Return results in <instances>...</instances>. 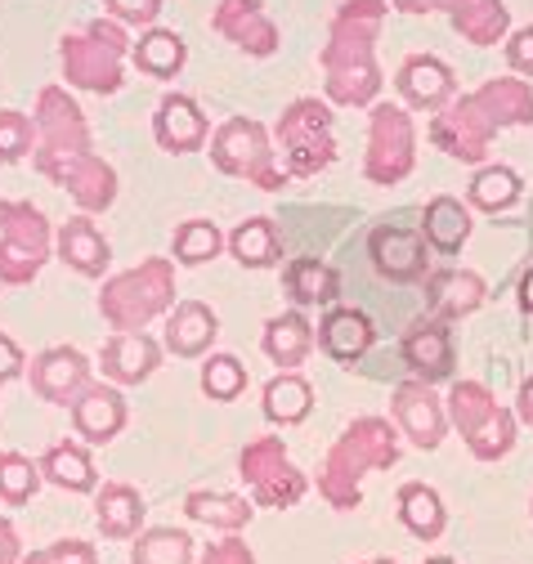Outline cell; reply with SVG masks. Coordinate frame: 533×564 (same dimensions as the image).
<instances>
[{
  "mask_svg": "<svg viewBox=\"0 0 533 564\" xmlns=\"http://www.w3.org/2000/svg\"><path fill=\"white\" fill-rule=\"evenodd\" d=\"M318 345L337 364H359L372 345V318L363 310H327L318 323Z\"/></svg>",
  "mask_w": 533,
  "mask_h": 564,
  "instance_id": "25",
  "label": "cell"
},
{
  "mask_svg": "<svg viewBox=\"0 0 533 564\" xmlns=\"http://www.w3.org/2000/svg\"><path fill=\"white\" fill-rule=\"evenodd\" d=\"M73 426H77V435L86 440V444H108V440H117L121 435V426H126V399L112 390V386H86L81 394H77V403H73Z\"/></svg>",
  "mask_w": 533,
  "mask_h": 564,
  "instance_id": "21",
  "label": "cell"
},
{
  "mask_svg": "<svg viewBox=\"0 0 533 564\" xmlns=\"http://www.w3.org/2000/svg\"><path fill=\"white\" fill-rule=\"evenodd\" d=\"M36 144V121L23 117V112H0V166H10V162H23Z\"/></svg>",
  "mask_w": 533,
  "mask_h": 564,
  "instance_id": "43",
  "label": "cell"
},
{
  "mask_svg": "<svg viewBox=\"0 0 533 564\" xmlns=\"http://www.w3.org/2000/svg\"><path fill=\"white\" fill-rule=\"evenodd\" d=\"M50 220L32 202H0V282L23 288L50 260Z\"/></svg>",
  "mask_w": 533,
  "mask_h": 564,
  "instance_id": "8",
  "label": "cell"
},
{
  "mask_svg": "<svg viewBox=\"0 0 533 564\" xmlns=\"http://www.w3.org/2000/svg\"><path fill=\"white\" fill-rule=\"evenodd\" d=\"M130 58H135V67H140L144 77L166 82V77H175L180 67H184V41L175 32H166V28H149L135 41V50H130Z\"/></svg>",
  "mask_w": 533,
  "mask_h": 564,
  "instance_id": "37",
  "label": "cell"
},
{
  "mask_svg": "<svg viewBox=\"0 0 533 564\" xmlns=\"http://www.w3.org/2000/svg\"><path fill=\"white\" fill-rule=\"evenodd\" d=\"M426 247H431L426 234L399 229V225H381V229H372V242H368L377 273L390 278V282H417V278H426V269H431Z\"/></svg>",
  "mask_w": 533,
  "mask_h": 564,
  "instance_id": "15",
  "label": "cell"
},
{
  "mask_svg": "<svg viewBox=\"0 0 533 564\" xmlns=\"http://www.w3.org/2000/svg\"><path fill=\"white\" fill-rule=\"evenodd\" d=\"M399 520H404V529L422 542H435L448 524L444 516V502H439V492L426 488V484H404L399 488Z\"/></svg>",
  "mask_w": 533,
  "mask_h": 564,
  "instance_id": "34",
  "label": "cell"
},
{
  "mask_svg": "<svg viewBox=\"0 0 533 564\" xmlns=\"http://www.w3.org/2000/svg\"><path fill=\"white\" fill-rule=\"evenodd\" d=\"M417 166V130L409 108L399 104H377L372 121H368V158H363V175L372 184H399L409 180Z\"/></svg>",
  "mask_w": 533,
  "mask_h": 564,
  "instance_id": "10",
  "label": "cell"
},
{
  "mask_svg": "<svg viewBox=\"0 0 533 564\" xmlns=\"http://www.w3.org/2000/svg\"><path fill=\"white\" fill-rule=\"evenodd\" d=\"M520 310H524V314H533V269L520 278Z\"/></svg>",
  "mask_w": 533,
  "mask_h": 564,
  "instance_id": "52",
  "label": "cell"
},
{
  "mask_svg": "<svg viewBox=\"0 0 533 564\" xmlns=\"http://www.w3.org/2000/svg\"><path fill=\"white\" fill-rule=\"evenodd\" d=\"M23 349L6 336V332H0V386H6V381H14V377H23Z\"/></svg>",
  "mask_w": 533,
  "mask_h": 564,
  "instance_id": "48",
  "label": "cell"
},
{
  "mask_svg": "<svg viewBox=\"0 0 533 564\" xmlns=\"http://www.w3.org/2000/svg\"><path fill=\"white\" fill-rule=\"evenodd\" d=\"M399 462V435L385 416H359L346 426V435L331 444L323 475H318V492L327 498V507L337 511H355L363 502L359 479L368 470H390Z\"/></svg>",
  "mask_w": 533,
  "mask_h": 564,
  "instance_id": "3",
  "label": "cell"
},
{
  "mask_svg": "<svg viewBox=\"0 0 533 564\" xmlns=\"http://www.w3.org/2000/svg\"><path fill=\"white\" fill-rule=\"evenodd\" d=\"M422 234L435 251L453 256L466 247V238H471V210H466L457 197H435L422 216Z\"/></svg>",
  "mask_w": 533,
  "mask_h": 564,
  "instance_id": "31",
  "label": "cell"
},
{
  "mask_svg": "<svg viewBox=\"0 0 533 564\" xmlns=\"http://www.w3.org/2000/svg\"><path fill=\"white\" fill-rule=\"evenodd\" d=\"M41 475H45L50 484H58V488H68V492H90V488L99 484L90 453H86L81 444H68V440L54 444V448L41 457Z\"/></svg>",
  "mask_w": 533,
  "mask_h": 564,
  "instance_id": "35",
  "label": "cell"
},
{
  "mask_svg": "<svg viewBox=\"0 0 533 564\" xmlns=\"http://www.w3.org/2000/svg\"><path fill=\"white\" fill-rule=\"evenodd\" d=\"M426 292H431V305L444 323V318L476 314L485 305V278L471 273V269H439V273H431Z\"/></svg>",
  "mask_w": 533,
  "mask_h": 564,
  "instance_id": "27",
  "label": "cell"
},
{
  "mask_svg": "<svg viewBox=\"0 0 533 564\" xmlns=\"http://www.w3.org/2000/svg\"><path fill=\"white\" fill-rule=\"evenodd\" d=\"M130 564H193V538L184 529H149L130 551Z\"/></svg>",
  "mask_w": 533,
  "mask_h": 564,
  "instance_id": "39",
  "label": "cell"
},
{
  "mask_svg": "<svg viewBox=\"0 0 533 564\" xmlns=\"http://www.w3.org/2000/svg\"><path fill=\"white\" fill-rule=\"evenodd\" d=\"M171 247H175V260L180 264H207V260L220 256L225 238H220V229L211 220H184L175 229V242Z\"/></svg>",
  "mask_w": 533,
  "mask_h": 564,
  "instance_id": "40",
  "label": "cell"
},
{
  "mask_svg": "<svg viewBox=\"0 0 533 564\" xmlns=\"http://www.w3.org/2000/svg\"><path fill=\"white\" fill-rule=\"evenodd\" d=\"M203 390H207V399L229 403V399H238L247 390V368L233 355H211L203 364Z\"/></svg>",
  "mask_w": 533,
  "mask_h": 564,
  "instance_id": "42",
  "label": "cell"
},
{
  "mask_svg": "<svg viewBox=\"0 0 533 564\" xmlns=\"http://www.w3.org/2000/svg\"><path fill=\"white\" fill-rule=\"evenodd\" d=\"M211 28L251 58H270L279 50V28L264 19L260 0H220L211 14Z\"/></svg>",
  "mask_w": 533,
  "mask_h": 564,
  "instance_id": "14",
  "label": "cell"
},
{
  "mask_svg": "<svg viewBox=\"0 0 533 564\" xmlns=\"http://www.w3.org/2000/svg\"><path fill=\"white\" fill-rule=\"evenodd\" d=\"M404 364H409L413 377L426 381V386L453 377V340H448V327H444L439 318L417 323V327L404 336Z\"/></svg>",
  "mask_w": 533,
  "mask_h": 564,
  "instance_id": "23",
  "label": "cell"
},
{
  "mask_svg": "<svg viewBox=\"0 0 533 564\" xmlns=\"http://www.w3.org/2000/svg\"><path fill=\"white\" fill-rule=\"evenodd\" d=\"M238 475L247 479L255 507H274V511L296 507V502L305 498V488H309L305 475L287 462L283 440H274V435L251 440V444L242 448V457H238Z\"/></svg>",
  "mask_w": 533,
  "mask_h": 564,
  "instance_id": "12",
  "label": "cell"
},
{
  "mask_svg": "<svg viewBox=\"0 0 533 564\" xmlns=\"http://www.w3.org/2000/svg\"><path fill=\"white\" fill-rule=\"evenodd\" d=\"M86 386H90V364L73 345H54L32 359V390L45 403H77Z\"/></svg>",
  "mask_w": 533,
  "mask_h": 564,
  "instance_id": "16",
  "label": "cell"
},
{
  "mask_svg": "<svg viewBox=\"0 0 533 564\" xmlns=\"http://www.w3.org/2000/svg\"><path fill=\"white\" fill-rule=\"evenodd\" d=\"M381 23L385 0H346L331 19V36L323 45V90L337 108H368L381 95V67L372 58Z\"/></svg>",
  "mask_w": 533,
  "mask_h": 564,
  "instance_id": "2",
  "label": "cell"
},
{
  "mask_svg": "<svg viewBox=\"0 0 533 564\" xmlns=\"http://www.w3.org/2000/svg\"><path fill=\"white\" fill-rule=\"evenodd\" d=\"M390 6H394L399 14H413V19H417V14H431V10H435V0H390Z\"/></svg>",
  "mask_w": 533,
  "mask_h": 564,
  "instance_id": "51",
  "label": "cell"
},
{
  "mask_svg": "<svg viewBox=\"0 0 533 564\" xmlns=\"http://www.w3.org/2000/svg\"><path fill=\"white\" fill-rule=\"evenodd\" d=\"M283 288H287V296L296 305H331L341 296V278H337V269H331V264H323L314 256H301V260L287 264Z\"/></svg>",
  "mask_w": 533,
  "mask_h": 564,
  "instance_id": "30",
  "label": "cell"
},
{
  "mask_svg": "<svg viewBox=\"0 0 533 564\" xmlns=\"http://www.w3.org/2000/svg\"><path fill=\"white\" fill-rule=\"evenodd\" d=\"M507 126H533V86L524 77H493L476 95H461L431 121V144L457 162H485L489 139Z\"/></svg>",
  "mask_w": 533,
  "mask_h": 564,
  "instance_id": "1",
  "label": "cell"
},
{
  "mask_svg": "<svg viewBox=\"0 0 533 564\" xmlns=\"http://www.w3.org/2000/svg\"><path fill=\"white\" fill-rule=\"evenodd\" d=\"M216 336H220V318H216V310L203 305V301H184V305H175L171 318H166V349H171V355H180V359L207 355Z\"/></svg>",
  "mask_w": 533,
  "mask_h": 564,
  "instance_id": "24",
  "label": "cell"
},
{
  "mask_svg": "<svg viewBox=\"0 0 533 564\" xmlns=\"http://www.w3.org/2000/svg\"><path fill=\"white\" fill-rule=\"evenodd\" d=\"M36 488H41L36 462H28L23 453H0V502L23 507V502H32Z\"/></svg>",
  "mask_w": 533,
  "mask_h": 564,
  "instance_id": "41",
  "label": "cell"
},
{
  "mask_svg": "<svg viewBox=\"0 0 533 564\" xmlns=\"http://www.w3.org/2000/svg\"><path fill=\"white\" fill-rule=\"evenodd\" d=\"M197 564H255V555H251V546H247V542L225 538V542H211Z\"/></svg>",
  "mask_w": 533,
  "mask_h": 564,
  "instance_id": "47",
  "label": "cell"
},
{
  "mask_svg": "<svg viewBox=\"0 0 533 564\" xmlns=\"http://www.w3.org/2000/svg\"><path fill=\"white\" fill-rule=\"evenodd\" d=\"M515 416L524 421V426H533V377L520 386V399H515Z\"/></svg>",
  "mask_w": 533,
  "mask_h": 564,
  "instance_id": "50",
  "label": "cell"
},
{
  "mask_svg": "<svg viewBox=\"0 0 533 564\" xmlns=\"http://www.w3.org/2000/svg\"><path fill=\"white\" fill-rule=\"evenodd\" d=\"M435 10L453 19V32L471 45H498L511 32V14L502 0H435Z\"/></svg>",
  "mask_w": 533,
  "mask_h": 564,
  "instance_id": "22",
  "label": "cell"
},
{
  "mask_svg": "<svg viewBox=\"0 0 533 564\" xmlns=\"http://www.w3.org/2000/svg\"><path fill=\"white\" fill-rule=\"evenodd\" d=\"M23 564H99V555H95V546L81 542V538H63V542H54V546H45V551H32Z\"/></svg>",
  "mask_w": 533,
  "mask_h": 564,
  "instance_id": "44",
  "label": "cell"
},
{
  "mask_svg": "<svg viewBox=\"0 0 533 564\" xmlns=\"http://www.w3.org/2000/svg\"><path fill=\"white\" fill-rule=\"evenodd\" d=\"M157 364H162V345L144 332H112V340L104 345V377L117 386L149 381Z\"/></svg>",
  "mask_w": 533,
  "mask_h": 564,
  "instance_id": "18",
  "label": "cell"
},
{
  "mask_svg": "<svg viewBox=\"0 0 533 564\" xmlns=\"http://www.w3.org/2000/svg\"><path fill=\"white\" fill-rule=\"evenodd\" d=\"M422 564H457V560H448V555H431V560H422Z\"/></svg>",
  "mask_w": 533,
  "mask_h": 564,
  "instance_id": "53",
  "label": "cell"
},
{
  "mask_svg": "<svg viewBox=\"0 0 533 564\" xmlns=\"http://www.w3.org/2000/svg\"><path fill=\"white\" fill-rule=\"evenodd\" d=\"M279 144L287 158V175H318L337 162V139H331V112L318 99H296L279 121Z\"/></svg>",
  "mask_w": 533,
  "mask_h": 564,
  "instance_id": "11",
  "label": "cell"
},
{
  "mask_svg": "<svg viewBox=\"0 0 533 564\" xmlns=\"http://www.w3.org/2000/svg\"><path fill=\"white\" fill-rule=\"evenodd\" d=\"M229 251H233V260L247 264V269H270V264L283 260V238H279L274 220L251 216V220H242V225L229 234Z\"/></svg>",
  "mask_w": 533,
  "mask_h": 564,
  "instance_id": "32",
  "label": "cell"
},
{
  "mask_svg": "<svg viewBox=\"0 0 533 564\" xmlns=\"http://www.w3.org/2000/svg\"><path fill=\"white\" fill-rule=\"evenodd\" d=\"M153 134H157V144L166 153L184 158V153H197V149L207 144V117H203V108H197L188 95H166L157 104Z\"/></svg>",
  "mask_w": 533,
  "mask_h": 564,
  "instance_id": "19",
  "label": "cell"
},
{
  "mask_svg": "<svg viewBox=\"0 0 533 564\" xmlns=\"http://www.w3.org/2000/svg\"><path fill=\"white\" fill-rule=\"evenodd\" d=\"M184 516L197 520V524L238 533V529L251 524L255 507H247V498H233V492H207V488H197V492H188V498H184Z\"/></svg>",
  "mask_w": 533,
  "mask_h": 564,
  "instance_id": "33",
  "label": "cell"
},
{
  "mask_svg": "<svg viewBox=\"0 0 533 564\" xmlns=\"http://www.w3.org/2000/svg\"><path fill=\"white\" fill-rule=\"evenodd\" d=\"M104 10H108L117 23L144 28V23H153V19L162 14V0H104Z\"/></svg>",
  "mask_w": 533,
  "mask_h": 564,
  "instance_id": "45",
  "label": "cell"
},
{
  "mask_svg": "<svg viewBox=\"0 0 533 564\" xmlns=\"http://www.w3.org/2000/svg\"><path fill=\"white\" fill-rule=\"evenodd\" d=\"M466 197H471L476 210H489V216H498V210L515 206L520 202V175L511 166H480L471 188H466Z\"/></svg>",
  "mask_w": 533,
  "mask_h": 564,
  "instance_id": "38",
  "label": "cell"
},
{
  "mask_svg": "<svg viewBox=\"0 0 533 564\" xmlns=\"http://www.w3.org/2000/svg\"><path fill=\"white\" fill-rule=\"evenodd\" d=\"M448 421L480 462H498L515 448V416L480 381H457L448 394Z\"/></svg>",
  "mask_w": 533,
  "mask_h": 564,
  "instance_id": "6",
  "label": "cell"
},
{
  "mask_svg": "<svg viewBox=\"0 0 533 564\" xmlns=\"http://www.w3.org/2000/svg\"><path fill=\"white\" fill-rule=\"evenodd\" d=\"M95 520H99V533L112 538V542H126V538H140V524H144V498L130 484H104L99 498H95Z\"/></svg>",
  "mask_w": 533,
  "mask_h": 564,
  "instance_id": "28",
  "label": "cell"
},
{
  "mask_svg": "<svg viewBox=\"0 0 533 564\" xmlns=\"http://www.w3.org/2000/svg\"><path fill=\"white\" fill-rule=\"evenodd\" d=\"M390 408H394V421H399V431H404L417 448H439L444 444V435H448V408L435 399V390L426 386V381H404V386H394V399H390Z\"/></svg>",
  "mask_w": 533,
  "mask_h": 564,
  "instance_id": "13",
  "label": "cell"
},
{
  "mask_svg": "<svg viewBox=\"0 0 533 564\" xmlns=\"http://www.w3.org/2000/svg\"><path fill=\"white\" fill-rule=\"evenodd\" d=\"M507 63H511L515 77H533V28L511 32V41H507Z\"/></svg>",
  "mask_w": 533,
  "mask_h": 564,
  "instance_id": "46",
  "label": "cell"
},
{
  "mask_svg": "<svg viewBox=\"0 0 533 564\" xmlns=\"http://www.w3.org/2000/svg\"><path fill=\"white\" fill-rule=\"evenodd\" d=\"M58 54H63V77H68L73 90H90V95L121 90V58L130 54V45L117 19H95L86 32L63 36Z\"/></svg>",
  "mask_w": 533,
  "mask_h": 564,
  "instance_id": "5",
  "label": "cell"
},
{
  "mask_svg": "<svg viewBox=\"0 0 533 564\" xmlns=\"http://www.w3.org/2000/svg\"><path fill=\"white\" fill-rule=\"evenodd\" d=\"M58 260L68 269H77V273H86V278H99L108 269V260H112V247L95 229L90 216H77V220H68L58 229Z\"/></svg>",
  "mask_w": 533,
  "mask_h": 564,
  "instance_id": "26",
  "label": "cell"
},
{
  "mask_svg": "<svg viewBox=\"0 0 533 564\" xmlns=\"http://www.w3.org/2000/svg\"><path fill=\"white\" fill-rule=\"evenodd\" d=\"M0 564H19V533L10 520H0Z\"/></svg>",
  "mask_w": 533,
  "mask_h": 564,
  "instance_id": "49",
  "label": "cell"
},
{
  "mask_svg": "<svg viewBox=\"0 0 533 564\" xmlns=\"http://www.w3.org/2000/svg\"><path fill=\"white\" fill-rule=\"evenodd\" d=\"M399 95H404L409 108H422V112H439L453 104V73H448V63H439L435 54H413L404 67H399V77H394Z\"/></svg>",
  "mask_w": 533,
  "mask_h": 564,
  "instance_id": "17",
  "label": "cell"
},
{
  "mask_svg": "<svg viewBox=\"0 0 533 564\" xmlns=\"http://www.w3.org/2000/svg\"><path fill=\"white\" fill-rule=\"evenodd\" d=\"M309 349H314V327H309V318L301 310L279 314V318L264 323V355H270L283 372L301 368L309 359Z\"/></svg>",
  "mask_w": 533,
  "mask_h": 564,
  "instance_id": "29",
  "label": "cell"
},
{
  "mask_svg": "<svg viewBox=\"0 0 533 564\" xmlns=\"http://www.w3.org/2000/svg\"><path fill=\"white\" fill-rule=\"evenodd\" d=\"M309 408H314V386L296 372H283L264 386V416H270L274 426H296V421L309 416Z\"/></svg>",
  "mask_w": 533,
  "mask_h": 564,
  "instance_id": "36",
  "label": "cell"
},
{
  "mask_svg": "<svg viewBox=\"0 0 533 564\" xmlns=\"http://www.w3.org/2000/svg\"><path fill=\"white\" fill-rule=\"evenodd\" d=\"M171 305H175V264L162 256L108 278L99 292V314L112 332H144Z\"/></svg>",
  "mask_w": 533,
  "mask_h": 564,
  "instance_id": "4",
  "label": "cell"
},
{
  "mask_svg": "<svg viewBox=\"0 0 533 564\" xmlns=\"http://www.w3.org/2000/svg\"><path fill=\"white\" fill-rule=\"evenodd\" d=\"M363 564H399V560H363Z\"/></svg>",
  "mask_w": 533,
  "mask_h": 564,
  "instance_id": "54",
  "label": "cell"
},
{
  "mask_svg": "<svg viewBox=\"0 0 533 564\" xmlns=\"http://www.w3.org/2000/svg\"><path fill=\"white\" fill-rule=\"evenodd\" d=\"M211 162L216 171L233 175V180H247L264 193H279L287 184V171H279L274 162V149H270V130L251 117H229L216 139H211Z\"/></svg>",
  "mask_w": 533,
  "mask_h": 564,
  "instance_id": "7",
  "label": "cell"
},
{
  "mask_svg": "<svg viewBox=\"0 0 533 564\" xmlns=\"http://www.w3.org/2000/svg\"><path fill=\"white\" fill-rule=\"evenodd\" d=\"M50 180L68 188L86 216H95V210H108V206L117 202V171H112L108 162H99L95 153L63 162L58 171H50Z\"/></svg>",
  "mask_w": 533,
  "mask_h": 564,
  "instance_id": "20",
  "label": "cell"
},
{
  "mask_svg": "<svg viewBox=\"0 0 533 564\" xmlns=\"http://www.w3.org/2000/svg\"><path fill=\"white\" fill-rule=\"evenodd\" d=\"M90 153V126L77 99L58 86H45L36 95V171L50 175L63 162Z\"/></svg>",
  "mask_w": 533,
  "mask_h": 564,
  "instance_id": "9",
  "label": "cell"
}]
</instances>
